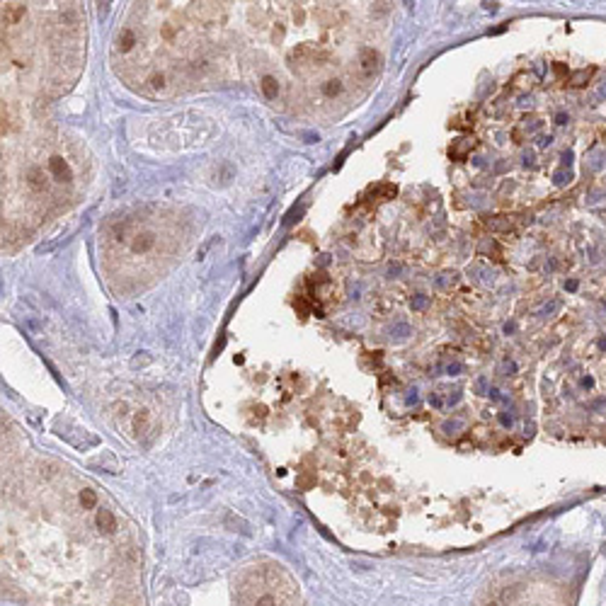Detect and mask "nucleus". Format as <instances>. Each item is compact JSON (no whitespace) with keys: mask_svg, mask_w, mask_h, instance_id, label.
<instances>
[{"mask_svg":"<svg viewBox=\"0 0 606 606\" xmlns=\"http://www.w3.org/2000/svg\"><path fill=\"white\" fill-rule=\"evenodd\" d=\"M378 61H381V58H378V54H374L371 49H364V51H361V68H364V73H366V75H371V73H374V68L378 66Z\"/></svg>","mask_w":606,"mask_h":606,"instance_id":"2","label":"nucleus"},{"mask_svg":"<svg viewBox=\"0 0 606 606\" xmlns=\"http://www.w3.org/2000/svg\"><path fill=\"white\" fill-rule=\"evenodd\" d=\"M490 606H497V604H490Z\"/></svg>","mask_w":606,"mask_h":606,"instance_id":"10","label":"nucleus"},{"mask_svg":"<svg viewBox=\"0 0 606 606\" xmlns=\"http://www.w3.org/2000/svg\"><path fill=\"white\" fill-rule=\"evenodd\" d=\"M322 92H325L327 97H335V95L342 92V83H340V80H327V83L322 85Z\"/></svg>","mask_w":606,"mask_h":606,"instance_id":"6","label":"nucleus"},{"mask_svg":"<svg viewBox=\"0 0 606 606\" xmlns=\"http://www.w3.org/2000/svg\"><path fill=\"white\" fill-rule=\"evenodd\" d=\"M97 526H100L105 534H114V531H116L114 514H112L109 509H100V512H97Z\"/></svg>","mask_w":606,"mask_h":606,"instance_id":"1","label":"nucleus"},{"mask_svg":"<svg viewBox=\"0 0 606 606\" xmlns=\"http://www.w3.org/2000/svg\"><path fill=\"white\" fill-rule=\"evenodd\" d=\"M80 502H83V507L85 509H92L95 504H97V495H95V490H83L80 492Z\"/></svg>","mask_w":606,"mask_h":606,"instance_id":"5","label":"nucleus"},{"mask_svg":"<svg viewBox=\"0 0 606 606\" xmlns=\"http://www.w3.org/2000/svg\"><path fill=\"white\" fill-rule=\"evenodd\" d=\"M255 606H277V599L272 597V594H264V597H260L257 599V604Z\"/></svg>","mask_w":606,"mask_h":606,"instance_id":"9","label":"nucleus"},{"mask_svg":"<svg viewBox=\"0 0 606 606\" xmlns=\"http://www.w3.org/2000/svg\"><path fill=\"white\" fill-rule=\"evenodd\" d=\"M592 75H594V68H582V71H577V73L570 75V85H575V87L587 85Z\"/></svg>","mask_w":606,"mask_h":606,"instance_id":"3","label":"nucleus"},{"mask_svg":"<svg viewBox=\"0 0 606 606\" xmlns=\"http://www.w3.org/2000/svg\"><path fill=\"white\" fill-rule=\"evenodd\" d=\"M145 427H148V412H145V410H141V412L136 415V420H134V432L143 434Z\"/></svg>","mask_w":606,"mask_h":606,"instance_id":"8","label":"nucleus"},{"mask_svg":"<svg viewBox=\"0 0 606 606\" xmlns=\"http://www.w3.org/2000/svg\"><path fill=\"white\" fill-rule=\"evenodd\" d=\"M470 145H473V143H468V139H461V143H456L451 150H449V153H451V158H459V160H461L463 155H465V150H468Z\"/></svg>","mask_w":606,"mask_h":606,"instance_id":"7","label":"nucleus"},{"mask_svg":"<svg viewBox=\"0 0 606 606\" xmlns=\"http://www.w3.org/2000/svg\"><path fill=\"white\" fill-rule=\"evenodd\" d=\"M260 87H262V92L267 95V100H274L277 97V92H279V87H277V80L274 78H262V83H260Z\"/></svg>","mask_w":606,"mask_h":606,"instance_id":"4","label":"nucleus"}]
</instances>
